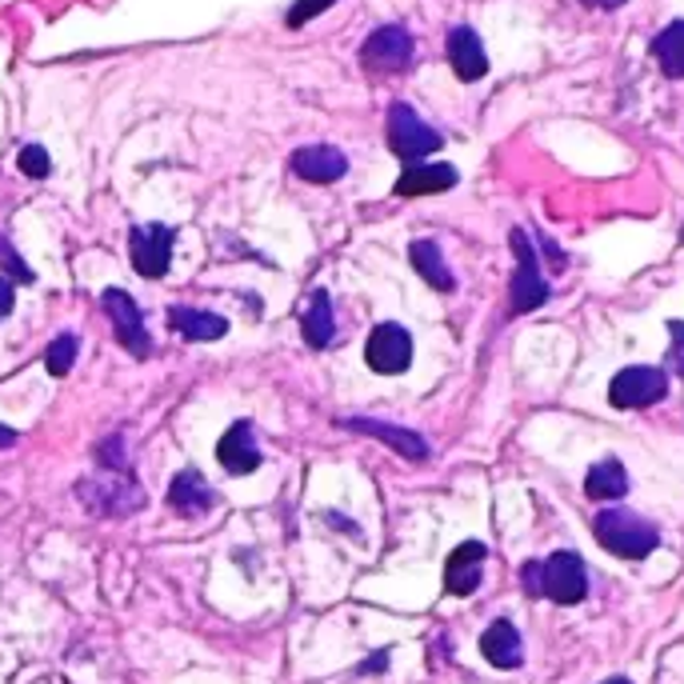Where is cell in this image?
<instances>
[{"label":"cell","mask_w":684,"mask_h":684,"mask_svg":"<svg viewBox=\"0 0 684 684\" xmlns=\"http://www.w3.org/2000/svg\"><path fill=\"white\" fill-rule=\"evenodd\" d=\"M593 532L613 556H625V561H644L661 544L657 525H649V520L629 512V508H605V512H596Z\"/></svg>","instance_id":"6da1fadb"},{"label":"cell","mask_w":684,"mask_h":684,"mask_svg":"<svg viewBox=\"0 0 684 684\" xmlns=\"http://www.w3.org/2000/svg\"><path fill=\"white\" fill-rule=\"evenodd\" d=\"M77 500L92 517H133L144 508V488L133 481V473H100L77 481Z\"/></svg>","instance_id":"7a4b0ae2"},{"label":"cell","mask_w":684,"mask_h":684,"mask_svg":"<svg viewBox=\"0 0 684 684\" xmlns=\"http://www.w3.org/2000/svg\"><path fill=\"white\" fill-rule=\"evenodd\" d=\"M508 241H512V253H517V273H512V288H508L512 312L541 309L544 300H549V280L541 276V261H537V249H532L529 232L512 229L508 232Z\"/></svg>","instance_id":"3957f363"},{"label":"cell","mask_w":684,"mask_h":684,"mask_svg":"<svg viewBox=\"0 0 684 684\" xmlns=\"http://www.w3.org/2000/svg\"><path fill=\"white\" fill-rule=\"evenodd\" d=\"M441 133L437 129H429V124L420 121L417 109H409V104H393L388 109V148L400 156V161H409V165H420L429 153H437L441 148Z\"/></svg>","instance_id":"277c9868"},{"label":"cell","mask_w":684,"mask_h":684,"mask_svg":"<svg viewBox=\"0 0 684 684\" xmlns=\"http://www.w3.org/2000/svg\"><path fill=\"white\" fill-rule=\"evenodd\" d=\"M669 397V373L652 365H632L625 373L613 376L608 385V400L613 409H652Z\"/></svg>","instance_id":"5b68a950"},{"label":"cell","mask_w":684,"mask_h":684,"mask_svg":"<svg viewBox=\"0 0 684 684\" xmlns=\"http://www.w3.org/2000/svg\"><path fill=\"white\" fill-rule=\"evenodd\" d=\"M541 596L556 605H581L588 596V569L576 552H552L541 561Z\"/></svg>","instance_id":"8992f818"},{"label":"cell","mask_w":684,"mask_h":684,"mask_svg":"<svg viewBox=\"0 0 684 684\" xmlns=\"http://www.w3.org/2000/svg\"><path fill=\"white\" fill-rule=\"evenodd\" d=\"M104 317L112 320V332H117V344L129 349L133 356H148L153 353V341H148V329H144V317H141V305H136L124 288H104Z\"/></svg>","instance_id":"52a82bcc"},{"label":"cell","mask_w":684,"mask_h":684,"mask_svg":"<svg viewBox=\"0 0 684 684\" xmlns=\"http://www.w3.org/2000/svg\"><path fill=\"white\" fill-rule=\"evenodd\" d=\"M173 236L177 232L168 224H136L129 232V253H133V268L148 280L165 276L168 265H173Z\"/></svg>","instance_id":"ba28073f"},{"label":"cell","mask_w":684,"mask_h":684,"mask_svg":"<svg viewBox=\"0 0 684 684\" xmlns=\"http://www.w3.org/2000/svg\"><path fill=\"white\" fill-rule=\"evenodd\" d=\"M365 361L373 373H385V376H397L412 365V337L400 324H376L368 332V344H365Z\"/></svg>","instance_id":"9c48e42d"},{"label":"cell","mask_w":684,"mask_h":684,"mask_svg":"<svg viewBox=\"0 0 684 684\" xmlns=\"http://www.w3.org/2000/svg\"><path fill=\"white\" fill-rule=\"evenodd\" d=\"M361 65L373 73H400L412 65V36L400 24H385L361 45Z\"/></svg>","instance_id":"30bf717a"},{"label":"cell","mask_w":684,"mask_h":684,"mask_svg":"<svg viewBox=\"0 0 684 684\" xmlns=\"http://www.w3.org/2000/svg\"><path fill=\"white\" fill-rule=\"evenodd\" d=\"M293 173L300 180H309V185H332V180H341L349 173V161H344L341 148H332V144H309V148H297L293 153Z\"/></svg>","instance_id":"8fae6325"},{"label":"cell","mask_w":684,"mask_h":684,"mask_svg":"<svg viewBox=\"0 0 684 684\" xmlns=\"http://www.w3.org/2000/svg\"><path fill=\"white\" fill-rule=\"evenodd\" d=\"M341 429H353V432H365V437H376V441H385L393 453L409 456V461H424V456H429V444H424V437H420V432L397 429V424H385V420L341 417Z\"/></svg>","instance_id":"7c38bea8"},{"label":"cell","mask_w":684,"mask_h":684,"mask_svg":"<svg viewBox=\"0 0 684 684\" xmlns=\"http://www.w3.org/2000/svg\"><path fill=\"white\" fill-rule=\"evenodd\" d=\"M217 461H221L224 473H232V476H249L256 464H261V449H256V437L249 420H236V424L224 432L221 444H217Z\"/></svg>","instance_id":"4fadbf2b"},{"label":"cell","mask_w":684,"mask_h":684,"mask_svg":"<svg viewBox=\"0 0 684 684\" xmlns=\"http://www.w3.org/2000/svg\"><path fill=\"white\" fill-rule=\"evenodd\" d=\"M488 549L481 541H464L461 549L444 564V588L453 596H468L481 588V564H485Z\"/></svg>","instance_id":"5bb4252c"},{"label":"cell","mask_w":684,"mask_h":684,"mask_svg":"<svg viewBox=\"0 0 684 684\" xmlns=\"http://www.w3.org/2000/svg\"><path fill=\"white\" fill-rule=\"evenodd\" d=\"M449 65H453V73L461 80H481L488 73V56H485V45H481V36L468 29V24H461V29H453L449 33Z\"/></svg>","instance_id":"9a60e30c"},{"label":"cell","mask_w":684,"mask_h":684,"mask_svg":"<svg viewBox=\"0 0 684 684\" xmlns=\"http://www.w3.org/2000/svg\"><path fill=\"white\" fill-rule=\"evenodd\" d=\"M456 185L453 165H409L397 180V197H432V192H449Z\"/></svg>","instance_id":"2e32d148"},{"label":"cell","mask_w":684,"mask_h":684,"mask_svg":"<svg viewBox=\"0 0 684 684\" xmlns=\"http://www.w3.org/2000/svg\"><path fill=\"white\" fill-rule=\"evenodd\" d=\"M168 505L177 508L180 517H197V512H209L217 505V493L205 485V476L197 468H185V473H177L173 488H168Z\"/></svg>","instance_id":"e0dca14e"},{"label":"cell","mask_w":684,"mask_h":684,"mask_svg":"<svg viewBox=\"0 0 684 684\" xmlns=\"http://www.w3.org/2000/svg\"><path fill=\"white\" fill-rule=\"evenodd\" d=\"M168 324L185 337V341H221L229 332V320L217 317V312L205 309H185V305H173L168 309Z\"/></svg>","instance_id":"ac0fdd59"},{"label":"cell","mask_w":684,"mask_h":684,"mask_svg":"<svg viewBox=\"0 0 684 684\" xmlns=\"http://www.w3.org/2000/svg\"><path fill=\"white\" fill-rule=\"evenodd\" d=\"M481 652H485L488 664L497 669H517L520 664V632L508 625V620H493L481 637Z\"/></svg>","instance_id":"d6986e66"},{"label":"cell","mask_w":684,"mask_h":684,"mask_svg":"<svg viewBox=\"0 0 684 684\" xmlns=\"http://www.w3.org/2000/svg\"><path fill=\"white\" fill-rule=\"evenodd\" d=\"M585 493L593 500H617L629 493V473H625V464L617 456H605V461H596L585 476Z\"/></svg>","instance_id":"ffe728a7"},{"label":"cell","mask_w":684,"mask_h":684,"mask_svg":"<svg viewBox=\"0 0 684 684\" xmlns=\"http://www.w3.org/2000/svg\"><path fill=\"white\" fill-rule=\"evenodd\" d=\"M409 261H412V268H417V273L424 276L432 288H437V293H453L456 288V276L449 273V265H444L437 241H412L409 244Z\"/></svg>","instance_id":"44dd1931"},{"label":"cell","mask_w":684,"mask_h":684,"mask_svg":"<svg viewBox=\"0 0 684 684\" xmlns=\"http://www.w3.org/2000/svg\"><path fill=\"white\" fill-rule=\"evenodd\" d=\"M300 332H305V344L309 349H329L332 332H337V320H332V300L324 288H317L309 300V312L300 320Z\"/></svg>","instance_id":"7402d4cb"},{"label":"cell","mask_w":684,"mask_h":684,"mask_svg":"<svg viewBox=\"0 0 684 684\" xmlns=\"http://www.w3.org/2000/svg\"><path fill=\"white\" fill-rule=\"evenodd\" d=\"M652 56H657V65H661L664 77L684 80V21H673L664 33H657Z\"/></svg>","instance_id":"603a6c76"},{"label":"cell","mask_w":684,"mask_h":684,"mask_svg":"<svg viewBox=\"0 0 684 684\" xmlns=\"http://www.w3.org/2000/svg\"><path fill=\"white\" fill-rule=\"evenodd\" d=\"M73 361H77V337H73V332H65V337H56V341L48 344L45 365H48V373H53V376H68Z\"/></svg>","instance_id":"cb8c5ba5"},{"label":"cell","mask_w":684,"mask_h":684,"mask_svg":"<svg viewBox=\"0 0 684 684\" xmlns=\"http://www.w3.org/2000/svg\"><path fill=\"white\" fill-rule=\"evenodd\" d=\"M16 165H21L24 177H33V180H45L48 173H53V161H48V153L41 144H24L21 156H16Z\"/></svg>","instance_id":"d4e9b609"},{"label":"cell","mask_w":684,"mask_h":684,"mask_svg":"<svg viewBox=\"0 0 684 684\" xmlns=\"http://www.w3.org/2000/svg\"><path fill=\"white\" fill-rule=\"evenodd\" d=\"M0 268H4L9 280H16V285H29V280H33V268L24 265L21 253L9 244V236H0Z\"/></svg>","instance_id":"484cf974"},{"label":"cell","mask_w":684,"mask_h":684,"mask_svg":"<svg viewBox=\"0 0 684 684\" xmlns=\"http://www.w3.org/2000/svg\"><path fill=\"white\" fill-rule=\"evenodd\" d=\"M337 0H297L293 9H288V29H300V24H309L317 12H324V9H332Z\"/></svg>","instance_id":"4316f807"},{"label":"cell","mask_w":684,"mask_h":684,"mask_svg":"<svg viewBox=\"0 0 684 684\" xmlns=\"http://www.w3.org/2000/svg\"><path fill=\"white\" fill-rule=\"evenodd\" d=\"M97 461L104 468H112V473H129V461L121 453V437H109L104 444H97Z\"/></svg>","instance_id":"83f0119b"},{"label":"cell","mask_w":684,"mask_h":684,"mask_svg":"<svg viewBox=\"0 0 684 684\" xmlns=\"http://www.w3.org/2000/svg\"><path fill=\"white\" fill-rule=\"evenodd\" d=\"M669 337H673V349H669V368L676 376H684V320H669Z\"/></svg>","instance_id":"f1b7e54d"},{"label":"cell","mask_w":684,"mask_h":684,"mask_svg":"<svg viewBox=\"0 0 684 684\" xmlns=\"http://www.w3.org/2000/svg\"><path fill=\"white\" fill-rule=\"evenodd\" d=\"M520 585L529 588V596H541V561H529L520 569Z\"/></svg>","instance_id":"f546056e"},{"label":"cell","mask_w":684,"mask_h":684,"mask_svg":"<svg viewBox=\"0 0 684 684\" xmlns=\"http://www.w3.org/2000/svg\"><path fill=\"white\" fill-rule=\"evenodd\" d=\"M12 300H16V293H12V280H9V276H0V317H9V312H12Z\"/></svg>","instance_id":"4dcf8cb0"},{"label":"cell","mask_w":684,"mask_h":684,"mask_svg":"<svg viewBox=\"0 0 684 684\" xmlns=\"http://www.w3.org/2000/svg\"><path fill=\"white\" fill-rule=\"evenodd\" d=\"M385 664H388V652H376L373 661L361 664V673H376V669H385Z\"/></svg>","instance_id":"1f68e13d"},{"label":"cell","mask_w":684,"mask_h":684,"mask_svg":"<svg viewBox=\"0 0 684 684\" xmlns=\"http://www.w3.org/2000/svg\"><path fill=\"white\" fill-rule=\"evenodd\" d=\"M581 4H588V9H620L625 0H581Z\"/></svg>","instance_id":"d6a6232c"},{"label":"cell","mask_w":684,"mask_h":684,"mask_svg":"<svg viewBox=\"0 0 684 684\" xmlns=\"http://www.w3.org/2000/svg\"><path fill=\"white\" fill-rule=\"evenodd\" d=\"M12 444H16V432L9 424H0V449H12Z\"/></svg>","instance_id":"836d02e7"},{"label":"cell","mask_w":684,"mask_h":684,"mask_svg":"<svg viewBox=\"0 0 684 684\" xmlns=\"http://www.w3.org/2000/svg\"><path fill=\"white\" fill-rule=\"evenodd\" d=\"M605 684H629V681H625V676H608Z\"/></svg>","instance_id":"e575fe53"},{"label":"cell","mask_w":684,"mask_h":684,"mask_svg":"<svg viewBox=\"0 0 684 684\" xmlns=\"http://www.w3.org/2000/svg\"><path fill=\"white\" fill-rule=\"evenodd\" d=\"M681 241H684V229H681Z\"/></svg>","instance_id":"d590c367"}]
</instances>
